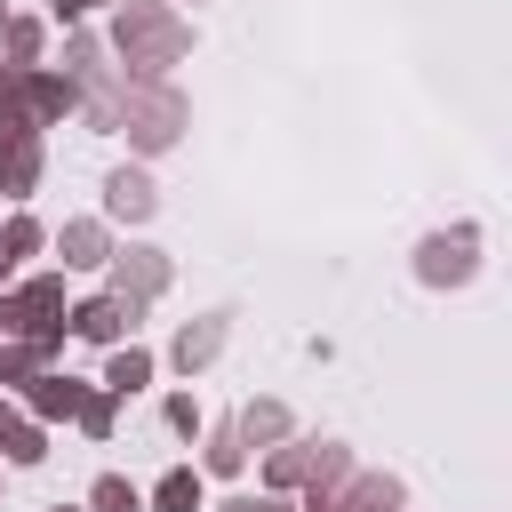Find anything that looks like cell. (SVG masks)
Masks as SVG:
<instances>
[{
  "label": "cell",
  "mask_w": 512,
  "mask_h": 512,
  "mask_svg": "<svg viewBox=\"0 0 512 512\" xmlns=\"http://www.w3.org/2000/svg\"><path fill=\"white\" fill-rule=\"evenodd\" d=\"M96 512H136V488L128 480H96Z\"/></svg>",
  "instance_id": "cell-6"
},
{
  "label": "cell",
  "mask_w": 512,
  "mask_h": 512,
  "mask_svg": "<svg viewBox=\"0 0 512 512\" xmlns=\"http://www.w3.org/2000/svg\"><path fill=\"white\" fill-rule=\"evenodd\" d=\"M160 512H200V480L192 472H168L160 480Z\"/></svg>",
  "instance_id": "cell-2"
},
{
  "label": "cell",
  "mask_w": 512,
  "mask_h": 512,
  "mask_svg": "<svg viewBox=\"0 0 512 512\" xmlns=\"http://www.w3.org/2000/svg\"><path fill=\"white\" fill-rule=\"evenodd\" d=\"M112 384H120V392H136V384H144V352H128V360H112Z\"/></svg>",
  "instance_id": "cell-7"
},
{
  "label": "cell",
  "mask_w": 512,
  "mask_h": 512,
  "mask_svg": "<svg viewBox=\"0 0 512 512\" xmlns=\"http://www.w3.org/2000/svg\"><path fill=\"white\" fill-rule=\"evenodd\" d=\"M112 208L144 216V208H152V184H144V176H112Z\"/></svg>",
  "instance_id": "cell-4"
},
{
  "label": "cell",
  "mask_w": 512,
  "mask_h": 512,
  "mask_svg": "<svg viewBox=\"0 0 512 512\" xmlns=\"http://www.w3.org/2000/svg\"><path fill=\"white\" fill-rule=\"evenodd\" d=\"M72 328H80V336H112V328H120V304H80Z\"/></svg>",
  "instance_id": "cell-5"
},
{
  "label": "cell",
  "mask_w": 512,
  "mask_h": 512,
  "mask_svg": "<svg viewBox=\"0 0 512 512\" xmlns=\"http://www.w3.org/2000/svg\"><path fill=\"white\" fill-rule=\"evenodd\" d=\"M56 512H64V504H56Z\"/></svg>",
  "instance_id": "cell-8"
},
{
  "label": "cell",
  "mask_w": 512,
  "mask_h": 512,
  "mask_svg": "<svg viewBox=\"0 0 512 512\" xmlns=\"http://www.w3.org/2000/svg\"><path fill=\"white\" fill-rule=\"evenodd\" d=\"M0 448H8L16 464H32V456H40V432H32V424H16V416L0 408Z\"/></svg>",
  "instance_id": "cell-3"
},
{
  "label": "cell",
  "mask_w": 512,
  "mask_h": 512,
  "mask_svg": "<svg viewBox=\"0 0 512 512\" xmlns=\"http://www.w3.org/2000/svg\"><path fill=\"white\" fill-rule=\"evenodd\" d=\"M464 248H472V240H456V248H448V240H432V248H424V272H432V280H464V272H472V256H464Z\"/></svg>",
  "instance_id": "cell-1"
}]
</instances>
